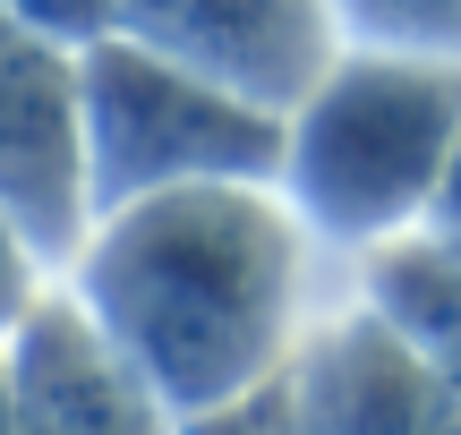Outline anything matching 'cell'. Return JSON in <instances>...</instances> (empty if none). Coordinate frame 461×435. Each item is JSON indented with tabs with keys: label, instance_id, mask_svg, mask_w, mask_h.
Returning a JSON list of instances; mask_svg holds the SVG:
<instances>
[{
	"label": "cell",
	"instance_id": "1",
	"mask_svg": "<svg viewBox=\"0 0 461 435\" xmlns=\"http://www.w3.org/2000/svg\"><path fill=\"white\" fill-rule=\"evenodd\" d=\"M316 239L274 180H205L95 214L60 290L120 342L180 419L291 376L308 342Z\"/></svg>",
	"mask_w": 461,
	"mask_h": 435
},
{
	"label": "cell",
	"instance_id": "2",
	"mask_svg": "<svg viewBox=\"0 0 461 435\" xmlns=\"http://www.w3.org/2000/svg\"><path fill=\"white\" fill-rule=\"evenodd\" d=\"M453 137H461V60L342 43L333 68L282 120L274 188L291 197L316 248L367 256L428 222Z\"/></svg>",
	"mask_w": 461,
	"mask_h": 435
},
{
	"label": "cell",
	"instance_id": "3",
	"mask_svg": "<svg viewBox=\"0 0 461 435\" xmlns=\"http://www.w3.org/2000/svg\"><path fill=\"white\" fill-rule=\"evenodd\" d=\"M77 85H86V197H95V214L163 197V188L282 171V111L248 102L240 85L205 77L188 60L129 43V34L86 43Z\"/></svg>",
	"mask_w": 461,
	"mask_h": 435
},
{
	"label": "cell",
	"instance_id": "4",
	"mask_svg": "<svg viewBox=\"0 0 461 435\" xmlns=\"http://www.w3.org/2000/svg\"><path fill=\"white\" fill-rule=\"evenodd\" d=\"M0 214L51 273H68V256L95 231L77 43L26 26L17 9H0Z\"/></svg>",
	"mask_w": 461,
	"mask_h": 435
},
{
	"label": "cell",
	"instance_id": "5",
	"mask_svg": "<svg viewBox=\"0 0 461 435\" xmlns=\"http://www.w3.org/2000/svg\"><path fill=\"white\" fill-rule=\"evenodd\" d=\"M112 34L240 85L282 120L342 51L333 0H112Z\"/></svg>",
	"mask_w": 461,
	"mask_h": 435
},
{
	"label": "cell",
	"instance_id": "6",
	"mask_svg": "<svg viewBox=\"0 0 461 435\" xmlns=\"http://www.w3.org/2000/svg\"><path fill=\"white\" fill-rule=\"evenodd\" d=\"M0 351H9L17 435H188V419L120 359V342L60 282L26 307V324Z\"/></svg>",
	"mask_w": 461,
	"mask_h": 435
},
{
	"label": "cell",
	"instance_id": "7",
	"mask_svg": "<svg viewBox=\"0 0 461 435\" xmlns=\"http://www.w3.org/2000/svg\"><path fill=\"white\" fill-rule=\"evenodd\" d=\"M291 385L308 402L316 435H461V393L367 299L308 324Z\"/></svg>",
	"mask_w": 461,
	"mask_h": 435
},
{
	"label": "cell",
	"instance_id": "8",
	"mask_svg": "<svg viewBox=\"0 0 461 435\" xmlns=\"http://www.w3.org/2000/svg\"><path fill=\"white\" fill-rule=\"evenodd\" d=\"M359 299L461 393V248L436 231H402L359 256Z\"/></svg>",
	"mask_w": 461,
	"mask_h": 435
},
{
	"label": "cell",
	"instance_id": "9",
	"mask_svg": "<svg viewBox=\"0 0 461 435\" xmlns=\"http://www.w3.org/2000/svg\"><path fill=\"white\" fill-rule=\"evenodd\" d=\"M342 43L359 51H419V60H461V0H333Z\"/></svg>",
	"mask_w": 461,
	"mask_h": 435
},
{
	"label": "cell",
	"instance_id": "10",
	"mask_svg": "<svg viewBox=\"0 0 461 435\" xmlns=\"http://www.w3.org/2000/svg\"><path fill=\"white\" fill-rule=\"evenodd\" d=\"M51 282H60V273H51L43 265V256H34L26 248V231H17V222L9 214H0V342H9L17 333V324H26V307L34 299H43V290Z\"/></svg>",
	"mask_w": 461,
	"mask_h": 435
},
{
	"label": "cell",
	"instance_id": "11",
	"mask_svg": "<svg viewBox=\"0 0 461 435\" xmlns=\"http://www.w3.org/2000/svg\"><path fill=\"white\" fill-rule=\"evenodd\" d=\"M299 402H291V376H274L265 393H248V402L230 410H205V419H188V435H291Z\"/></svg>",
	"mask_w": 461,
	"mask_h": 435
},
{
	"label": "cell",
	"instance_id": "12",
	"mask_svg": "<svg viewBox=\"0 0 461 435\" xmlns=\"http://www.w3.org/2000/svg\"><path fill=\"white\" fill-rule=\"evenodd\" d=\"M0 9H17L26 26L60 34V43H77V51L112 34V0H0Z\"/></svg>",
	"mask_w": 461,
	"mask_h": 435
},
{
	"label": "cell",
	"instance_id": "13",
	"mask_svg": "<svg viewBox=\"0 0 461 435\" xmlns=\"http://www.w3.org/2000/svg\"><path fill=\"white\" fill-rule=\"evenodd\" d=\"M419 231H436V239H453V248H461V137H453V154H445V180H436V205H428Z\"/></svg>",
	"mask_w": 461,
	"mask_h": 435
},
{
	"label": "cell",
	"instance_id": "14",
	"mask_svg": "<svg viewBox=\"0 0 461 435\" xmlns=\"http://www.w3.org/2000/svg\"><path fill=\"white\" fill-rule=\"evenodd\" d=\"M0 435H17V393H9V351H0Z\"/></svg>",
	"mask_w": 461,
	"mask_h": 435
},
{
	"label": "cell",
	"instance_id": "15",
	"mask_svg": "<svg viewBox=\"0 0 461 435\" xmlns=\"http://www.w3.org/2000/svg\"><path fill=\"white\" fill-rule=\"evenodd\" d=\"M291 402H299V385H291ZM291 435H316V419H308V402H299V419H291Z\"/></svg>",
	"mask_w": 461,
	"mask_h": 435
}]
</instances>
